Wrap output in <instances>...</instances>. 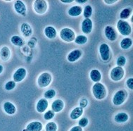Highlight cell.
I'll return each mask as SVG.
<instances>
[{"label": "cell", "instance_id": "d4e9b609", "mask_svg": "<svg viewBox=\"0 0 133 131\" xmlns=\"http://www.w3.org/2000/svg\"><path fill=\"white\" fill-rule=\"evenodd\" d=\"M11 42L13 44H14L15 46L17 47H22L24 45L25 42L23 39H22L21 37L18 35H14L11 38Z\"/></svg>", "mask_w": 133, "mask_h": 131}, {"label": "cell", "instance_id": "7402d4cb", "mask_svg": "<svg viewBox=\"0 0 133 131\" xmlns=\"http://www.w3.org/2000/svg\"><path fill=\"white\" fill-rule=\"evenodd\" d=\"M129 119V116L128 114L124 112L122 113H119V114H116L115 117H114V120L116 123H125Z\"/></svg>", "mask_w": 133, "mask_h": 131}, {"label": "cell", "instance_id": "e575fe53", "mask_svg": "<svg viewBox=\"0 0 133 131\" xmlns=\"http://www.w3.org/2000/svg\"><path fill=\"white\" fill-rule=\"evenodd\" d=\"M88 119H87V118H82V119H80V121H79V123H78V124H79V126H80L81 128L82 127H83V128H85V127H86L87 126V124H88Z\"/></svg>", "mask_w": 133, "mask_h": 131}, {"label": "cell", "instance_id": "d590c367", "mask_svg": "<svg viewBox=\"0 0 133 131\" xmlns=\"http://www.w3.org/2000/svg\"><path fill=\"white\" fill-rule=\"evenodd\" d=\"M126 85L128 86L129 89L131 90H133V78H130L128 79L127 82H126Z\"/></svg>", "mask_w": 133, "mask_h": 131}, {"label": "cell", "instance_id": "30bf717a", "mask_svg": "<svg viewBox=\"0 0 133 131\" xmlns=\"http://www.w3.org/2000/svg\"><path fill=\"white\" fill-rule=\"evenodd\" d=\"M14 9L18 14L21 15L23 16H26L27 9L25 4L21 0L16 1L14 3Z\"/></svg>", "mask_w": 133, "mask_h": 131}, {"label": "cell", "instance_id": "d6a6232c", "mask_svg": "<svg viewBox=\"0 0 133 131\" xmlns=\"http://www.w3.org/2000/svg\"><path fill=\"white\" fill-rule=\"evenodd\" d=\"M54 116H55V112H53L52 110H49L44 114V118L45 120H51L54 117Z\"/></svg>", "mask_w": 133, "mask_h": 131}, {"label": "cell", "instance_id": "8fae6325", "mask_svg": "<svg viewBox=\"0 0 133 131\" xmlns=\"http://www.w3.org/2000/svg\"><path fill=\"white\" fill-rule=\"evenodd\" d=\"M92 21L90 18H85L82 23V25H81V28H82V31L85 33V34H89L90 33L92 30Z\"/></svg>", "mask_w": 133, "mask_h": 131}, {"label": "cell", "instance_id": "cb8c5ba5", "mask_svg": "<svg viewBox=\"0 0 133 131\" xmlns=\"http://www.w3.org/2000/svg\"><path fill=\"white\" fill-rule=\"evenodd\" d=\"M90 78L95 83H99V81L102 79V75L101 73L99 72V70L97 69H93L90 72Z\"/></svg>", "mask_w": 133, "mask_h": 131}, {"label": "cell", "instance_id": "74e56055", "mask_svg": "<svg viewBox=\"0 0 133 131\" xmlns=\"http://www.w3.org/2000/svg\"><path fill=\"white\" fill-rule=\"evenodd\" d=\"M70 131H82V128L79 126H74L73 128L70 129Z\"/></svg>", "mask_w": 133, "mask_h": 131}, {"label": "cell", "instance_id": "4dcf8cb0", "mask_svg": "<svg viewBox=\"0 0 133 131\" xmlns=\"http://www.w3.org/2000/svg\"><path fill=\"white\" fill-rule=\"evenodd\" d=\"M57 126L54 122H49L46 126V131H56Z\"/></svg>", "mask_w": 133, "mask_h": 131}, {"label": "cell", "instance_id": "ab89813d", "mask_svg": "<svg viewBox=\"0 0 133 131\" xmlns=\"http://www.w3.org/2000/svg\"><path fill=\"white\" fill-rule=\"evenodd\" d=\"M61 2L62 3H68V4H70V3L73 2V0H61Z\"/></svg>", "mask_w": 133, "mask_h": 131}, {"label": "cell", "instance_id": "7bdbcfd3", "mask_svg": "<svg viewBox=\"0 0 133 131\" xmlns=\"http://www.w3.org/2000/svg\"><path fill=\"white\" fill-rule=\"evenodd\" d=\"M23 131H27V130H26V129H24V130H23Z\"/></svg>", "mask_w": 133, "mask_h": 131}, {"label": "cell", "instance_id": "2e32d148", "mask_svg": "<svg viewBox=\"0 0 133 131\" xmlns=\"http://www.w3.org/2000/svg\"><path fill=\"white\" fill-rule=\"evenodd\" d=\"M21 31L22 34L25 37H30L32 33V28L27 23H22L21 25Z\"/></svg>", "mask_w": 133, "mask_h": 131}, {"label": "cell", "instance_id": "5bb4252c", "mask_svg": "<svg viewBox=\"0 0 133 131\" xmlns=\"http://www.w3.org/2000/svg\"><path fill=\"white\" fill-rule=\"evenodd\" d=\"M48 102L47 100L44 98V99H41L39 100L37 102V104L36 105V109L37 111L39 112V113H43V112H45V110L47 109L48 107Z\"/></svg>", "mask_w": 133, "mask_h": 131}, {"label": "cell", "instance_id": "52a82bcc", "mask_svg": "<svg viewBox=\"0 0 133 131\" xmlns=\"http://www.w3.org/2000/svg\"><path fill=\"white\" fill-rule=\"evenodd\" d=\"M34 9L38 14H43L47 10V3L44 0H36L34 2Z\"/></svg>", "mask_w": 133, "mask_h": 131}, {"label": "cell", "instance_id": "ffe728a7", "mask_svg": "<svg viewBox=\"0 0 133 131\" xmlns=\"http://www.w3.org/2000/svg\"><path fill=\"white\" fill-rule=\"evenodd\" d=\"M44 34L46 35V37H48L49 39H54L56 37L57 32H56V29L52 26H47L44 29Z\"/></svg>", "mask_w": 133, "mask_h": 131}, {"label": "cell", "instance_id": "f35d334b", "mask_svg": "<svg viewBox=\"0 0 133 131\" xmlns=\"http://www.w3.org/2000/svg\"><path fill=\"white\" fill-rule=\"evenodd\" d=\"M104 2H105V3L107 4H112L116 3L117 1H116V0H105Z\"/></svg>", "mask_w": 133, "mask_h": 131}, {"label": "cell", "instance_id": "8d00e7d4", "mask_svg": "<svg viewBox=\"0 0 133 131\" xmlns=\"http://www.w3.org/2000/svg\"><path fill=\"white\" fill-rule=\"evenodd\" d=\"M87 104H88V101H87L86 99H83V100H81V102H80V107H81L82 109H83V108H85V107L87 106Z\"/></svg>", "mask_w": 133, "mask_h": 131}, {"label": "cell", "instance_id": "ba28073f", "mask_svg": "<svg viewBox=\"0 0 133 131\" xmlns=\"http://www.w3.org/2000/svg\"><path fill=\"white\" fill-rule=\"evenodd\" d=\"M99 54L104 61H108L110 58V49L107 44H102L99 47Z\"/></svg>", "mask_w": 133, "mask_h": 131}, {"label": "cell", "instance_id": "44dd1931", "mask_svg": "<svg viewBox=\"0 0 133 131\" xmlns=\"http://www.w3.org/2000/svg\"><path fill=\"white\" fill-rule=\"evenodd\" d=\"M82 12V9L80 6H73L72 7H70L68 10V15L70 16L76 17L80 16Z\"/></svg>", "mask_w": 133, "mask_h": 131}, {"label": "cell", "instance_id": "b9f144b4", "mask_svg": "<svg viewBox=\"0 0 133 131\" xmlns=\"http://www.w3.org/2000/svg\"><path fill=\"white\" fill-rule=\"evenodd\" d=\"M3 70H4V67H3V66L0 64V74L2 73Z\"/></svg>", "mask_w": 133, "mask_h": 131}, {"label": "cell", "instance_id": "ac0fdd59", "mask_svg": "<svg viewBox=\"0 0 133 131\" xmlns=\"http://www.w3.org/2000/svg\"><path fill=\"white\" fill-rule=\"evenodd\" d=\"M4 110L9 115H14L16 112V108L11 102H6L4 104Z\"/></svg>", "mask_w": 133, "mask_h": 131}, {"label": "cell", "instance_id": "f1b7e54d", "mask_svg": "<svg viewBox=\"0 0 133 131\" xmlns=\"http://www.w3.org/2000/svg\"><path fill=\"white\" fill-rule=\"evenodd\" d=\"M87 37L85 35H78L75 38V42L77 44H84L87 43Z\"/></svg>", "mask_w": 133, "mask_h": 131}, {"label": "cell", "instance_id": "836d02e7", "mask_svg": "<svg viewBox=\"0 0 133 131\" xmlns=\"http://www.w3.org/2000/svg\"><path fill=\"white\" fill-rule=\"evenodd\" d=\"M117 65L119 67H122V66H124L125 65L126 63V58L125 56H121L120 57H118V58L117 59Z\"/></svg>", "mask_w": 133, "mask_h": 131}, {"label": "cell", "instance_id": "83f0119b", "mask_svg": "<svg viewBox=\"0 0 133 131\" xmlns=\"http://www.w3.org/2000/svg\"><path fill=\"white\" fill-rule=\"evenodd\" d=\"M92 14V8L90 5H87L85 7L84 12H83V16L85 18H89L91 17Z\"/></svg>", "mask_w": 133, "mask_h": 131}, {"label": "cell", "instance_id": "e0dca14e", "mask_svg": "<svg viewBox=\"0 0 133 131\" xmlns=\"http://www.w3.org/2000/svg\"><path fill=\"white\" fill-rule=\"evenodd\" d=\"M63 108H64V103L61 100H56L55 101H54L51 104L52 111L56 113L61 112Z\"/></svg>", "mask_w": 133, "mask_h": 131}, {"label": "cell", "instance_id": "3957f363", "mask_svg": "<svg viewBox=\"0 0 133 131\" xmlns=\"http://www.w3.org/2000/svg\"><path fill=\"white\" fill-rule=\"evenodd\" d=\"M128 97V93L125 90H118L116 92L113 98V103L116 106H119L123 104L125 102L126 99Z\"/></svg>", "mask_w": 133, "mask_h": 131}, {"label": "cell", "instance_id": "1f68e13d", "mask_svg": "<svg viewBox=\"0 0 133 131\" xmlns=\"http://www.w3.org/2000/svg\"><path fill=\"white\" fill-rule=\"evenodd\" d=\"M16 82H14V80H10L9 82L6 83V85H5V89L6 90H7V91H11V90H12L14 89L15 87H16Z\"/></svg>", "mask_w": 133, "mask_h": 131}, {"label": "cell", "instance_id": "d6986e66", "mask_svg": "<svg viewBox=\"0 0 133 131\" xmlns=\"http://www.w3.org/2000/svg\"><path fill=\"white\" fill-rule=\"evenodd\" d=\"M11 57V51L8 47H3L0 50V58L4 61H8Z\"/></svg>", "mask_w": 133, "mask_h": 131}, {"label": "cell", "instance_id": "8992f818", "mask_svg": "<svg viewBox=\"0 0 133 131\" xmlns=\"http://www.w3.org/2000/svg\"><path fill=\"white\" fill-rule=\"evenodd\" d=\"M124 75H125L124 69L122 67H119V66H116L113 68L110 73L111 78L114 81L121 80L124 77Z\"/></svg>", "mask_w": 133, "mask_h": 131}, {"label": "cell", "instance_id": "7a4b0ae2", "mask_svg": "<svg viewBox=\"0 0 133 131\" xmlns=\"http://www.w3.org/2000/svg\"><path fill=\"white\" fill-rule=\"evenodd\" d=\"M117 28L118 30V32L122 35L128 36L130 35L132 32L131 26L125 21L123 20H119L117 23Z\"/></svg>", "mask_w": 133, "mask_h": 131}, {"label": "cell", "instance_id": "6da1fadb", "mask_svg": "<svg viewBox=\"0 0 133 131\" xmlns=\"http://www.w3.org/2000/svg\"><path fill=\"white\" fill-rule=\"evenodd\" d=\"M92 93L97 100H102L107 97V91L105 86L102 83H95L92 87Z\"/></svg>", "mask_w": 133, "mask_h": 131}, {"label": "cell", "instance_id": "f546056e", "mask_svg": "<svg viewBox=\"0 0 133 131\" xmlns=\"http://www.w3.org/2000/svg\"><path fill=\"white\" fill-rule=\"evenodd\" d=\"M45 99H49V100H51V99H53L54 97L56 96V91L54 90H49L45 92L44 95Z\"/></svg>", "mask_w": 133, "mask_h": 131}, {"label": "cell", "instance_id": "484cf974", "mask_svg": "<svg viewBox=\"0 0 133 131\" xmlns=\"http://www.w3.org/2000/svg\"><path fill=\"white\" fill-rule=\"evenodd\" d=\"M132 44V40L129 38V37H125L123 40H122L121 42V47L123 49H128L131 47Z\"/></svg>", "mask_w": 133, "mask_h": 131}, {"label": "cell", "instance_id": "60d3db41", "mask_svg": "<svg viewBox=\"0 0 133 131\" xmlns=\"http://www.w3.org/2000/svg\"><path fill=\"white\" fill-rule=\"evenodd\" d=\"M76 2L77 3H79V4H84L86 2H87V0H76Z\"/></svg>", "mask_w": 133, "mask_h": 131}, {"label": "cell", "instance_id": "5b68a950", "mask_svg": "<svg viewBox=\"0 0 133 131\" xmlns=\"http://www.w3.org/2000/svg\"><path fill=\"white\" fill-rule=\"evenodd\" d=\"M52 80V77L51 74L49 73H43L39 76L37 79V83H38L39 87L41 88L47 87Z\"/></svg>", "mask_w": 133, "mask_h": 131}, {"label": "cell", "instance_id": "9c48e42d", "mask_svg": "<svg viewBox=\"0 0 133 131\" xmlns=\"http://www.w3.org/2000/svg\"><path fill=\"white\" fill-rule=\"evenodd\" d=\"M27 74L26 70L24 68H20L17 69L13 75L14 81L16 83H20L22 80H23L25 78Z\"/></svg>", "mask_w": 133, "mask_h": 131}, {"label": "cell", "instance_id": "277c9868", "mask_svg": "<svg viewBox=\"0 0 133 131\" xmlns=\"http://www.w3.org/2000/svg\"><path fill=\"white\" fill-rule=\"evenodd\" d=\"M60 37L63 41L66 42H71L75 40V35L73 30L68 28H65L61 30Z\"/></svg>", "mask_w": 133, "mask_h": 131}, {"label": "cell", "instance_id": "603a6c76", "mask_svg": "<svg viewBox=\"0 0 133 131\" xmlns=\"http://www.w3.org/2000/svg\"><path fill=\"white\" fill-rule=\"evenodd\" d=\"M82 113H83V109L82 108H81V107H76L70 113V119H73V120H76V119H79L82 116Z\"/></svg>", "mask_w": 133, "mask_h": 131}, {"label": "cell", "instance_id": "4fadbf2b", "mask_svg": "<svg viewBox=\"0 0 133 131\" xmlns=\"http://www.w3.org/2000/svg\"><path fill=\"white\" fill-rule=\"evenodd\" d=\"M82 56V51L80 49H75L73 51H70L67 56L68 61L69 62H75Z\"/></svg>", "mask_w": 133, "mask_h": 131}, {"label": "cell", "instance_id": "4316f807", "mask_svg": "<svg viewBox=\"0 0 133 131\" xmlns=\"http://www.w3.org/2000/svg\"><path fill=\"white\" fill-rule=\"evenodd\" d=\"M131 15V9H128V8H126V9H124L122 11L120 14V18H121V20H125L128 18L130 17V16Z\"/></svg>", "mask_w": 133, "mask_h": 131}, {"label": "cell", "instance_id": "9a60e30c", "mask_svg": "<svg viewBox=\"0 0 133 131\" xmlns=\"http://www.w3.org/2000/svg\"><path fill=\"white\" fill-rule=\"evenodd\" d=\"M27 131H41L42 130V124L39 121L30 123L26 127Z\"/></svg>", "mask_w": 133, "mask_h": 131}, {"label": "cell", "instance_id": "7c38bea8", "mask_svg": "<svg viewBox=\"0 0 133 131\" xmlns=\"http://www.w3.org/2000/svg\"><path fill=\"white\" fill-rule=\"evenodd\" d=\"M104 32H105V35L107 37V38L110 41H115L117 38V33L116 30L111 26L108 25L106 27Z\"/></svg>", "mask_w": 133, "mask_h": 131}]
</instances>
